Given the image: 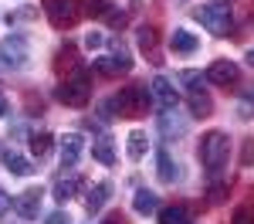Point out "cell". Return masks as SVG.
Here are the masks:
<instances>
[{
	"label": "cell",
	"instance_id": "obj_31",
	"mask_svg": "<svg viewBox=\"0 0 254 224\" xmlns=\"http://www.w3.org/2000/svg\"><path fill=\"white\" fill-rule=\"evenodd\" d=\"M68 221H71V218H68L64 211H55V214H48V218H44V224H68Z\"/></svg>",
	"mask_w": 254,
	"mask_h": 224
},
{
	"label": "cell",
	"instance_id": "obj_12",
	"mask_svg": "<svg viewBox=\"0 0 254 224\" xmlns=\"http://www.w3.org/2000/svg\"><path fill=\"white\" fill-rule=\"evenodd\" d=\"M170 48L176 55H193V51H200V38L187 27H173L170 31Z\"/></svg>",
	"mask_w": 254,
	"mask_h": 224
},
{
	"label": "cell",
	"instance_id": "obj_3",
	"mask_svg": "<svg viewBox=\"0 0 254 224\" xmlns=\"http://www.w3.org/2000/svg\"><path fill=\"white\" fill-rule=\"evenodd\" d=\"M109 102H112V109H119V116L136 119V116H146L149 112L153 92H149V85H122Z\"/></svg>",
	"mask_w": 254,
	"mask_h": 224
},
{
	"label": "cell",
	"instance_id": "obj_25",
	"mask_svg": "<svg viewBox=\"0 0 254 224\" xmlns=\"http://www.w3.org/2000/svg\"><path fill=\"white\" fill-rule=\"evenodd\" d=\"M180 81H187V92H203L207 75H200V72H193V68H187V72H180Z\"/></svg>",
	"mask_w": 254,
	"mask_h": 224
},
{
	"label": "cell",
	"instance_id": "obj_13",
	"mask_svg": "<svg viewBox=\"0 0 254 224\" xmlns=\"http://www.w3.org/2000/svg\"><path fill=\"white\" fill-rule=\"evenodd\" d=\"M109 201H112V180H98L95 187L88 190V197H85V211H88V214H98Z\"/></svg>",
	"mask_w": 254,
	"mask_h": 224
},
{
	"label": "cell",
	"instance_id": "obj_16",
	"mask_svg": "<svg viewBox=\"0 0 254 224\" xmlns=\"http://www.w3.org/2000/svg\"><path fill=\"white\" fill-rule=\"evenodd\" d=\"M132 211H136V214H159V197L153 190L139 187L136 194H132Z\"/></svg>",
	"mask_w": 254,
	"mask_h": 224
},
{
	"label": "cell",
	"instance_id": "obj_35",
	"mask_svg": "<svg viewBox=\"0 0 254 224\" xmlns=\"http://www.w3.org/2000/svg\"><path fill=\"white\" fill-rule=\"evenodd\" d=\"M248 65H251V68H254V48H251V51H248Z\"/></svg>",
	"mask_w": 254,
	"mask_h": 224
},
{
	"label": "cell",
	"instance_id": "obj_30",
	"mask_svg": "<svg viewBox=\"0 0 254 224\" xmlns=\"http://www.w3.org/2000/svg\"><path fill=\"white\" fill-rule=\"evenodd\" d=\"M102 44H105V34L102 31H88L85 34V48H102Z\"/></svg>",
	"mask_w": 254,
	"mask_h": 224
},
{
	"label": "cell",
	"instance_id": "obj_19",
	"mask_svg": "<svg viewBox=\"0 0 254 224\" xmlns=\"http://www.w3.org/2000/svg\"><path fill=\"white\" fill-rule=\"evenodd\" d=\"M78 190H81V180H78V177H61V180L55 183V190H51V197H55L58 204H68L75 194H78Z\"/></svg>",
	"mask_w": 254,
	"mask_h": 224
},
{
	"label": "cell",
	"instance_id": "obj_28",
	"mask_svg": "<svg viewBox=\"0 0 254 224\" xmlns=\"http://www.w3.org/2000/svg\"><path fill=\"white\" fill-rule=\"evenodd\" d=\"M231 221H234V224H254V207H251V204H241Z\"/></svg>",
	"mask_w": 254,
	"mask_h": 224
},
{
	"label": "cell",
	"instance_id": "obj_29",
	"mask_svg": "<svg viewBox=\"0 0 254 224\" xmlns=\"http://www.w3.org/2000/svg\"><path fill=\"white\" fill-rule=\"evenodd\" d=\"M27 17H34V7H20V10H14V14H7V24L14 27L17 20H27Z\"/></svg>",
	"mask_w": 254,
	"mask_h": 224
},
{
	"label": "cell",
	"instance_id": "obj_17",
	"mask_svg": "<svg viewBox=\"0 0 254 224\" xmlns=\"http://www.w3.org/2000/svg\"><path fill=\"white\" fill-rule=\"evenodd\" d=\"M159 224H193V214L183 204H170V207H159Z\"/></svg>",
	"mask_w": 254,
	"mask_h": 224
},
{
	"label": "cell",
	"instance_id": "obj_6",
	"mask_svg": "<svg viewBox=\"0 0 254 224\" xmlns=\"http://www.w3.org/2000/svg\"><path fill=\"white\" fill-rule=\"evenodd\" d=\"M41 7H44V17L51 20V27H58V31L71 27V24L81 17V3L78 0H44Z\"/></svg>",
	"mask_w": 254,
	"mask_h": 224
},
{
	"label": "cell",
	"instance_id": "obj_7",
	"mask_svg": "<svg viewBox=\"0 0 254 224\" xmlns=\"http://www.w3.org/2000/svg\"><path fill=\"white\" fill-rule=\"evenodd\" d=\"M207 81L210 85H220V88H231V85H237L241 81V68H237L231 58H217V61H210L207 65Z\"/></svg>",
	"mask_w": 254,
	"mask_h": 224
},
{
	"label": "cell",
	"instance_id": "obj_14",
	"mask_svg": "<svg viewBox=\"0 0 254 224\" xmlns=\"http://www.w3.org/2000/svg\"><path fill=\"white\" fill-rule=\"evenodd\" d=\"M156 177H159V183H176L180 180V166H176V160L170 156V149H159L156 153Z\"/></svg>",
	"mask_w": 254,
	"mask_h": 224
},
{
	"label": "cell",
	"instance_id": "obj_15",
	"mask_svg": "<svg viewBox=\"0 0 254 224\" xmlns=\"http://www.w3.org/2000/svg\"><path fill=\"white\" fill-rule=\"evenodd\" d=\"M159 133H163L166 140H180V136L187 133V122L176 116V109H170V112L159 116Z\"/></svg>",
	"mask_w": 254,
	"mask_h": 224
},
{
	"label": "cell",
	"instance_id": "obj_21",
	"mask_svg": "<svg viewBox=\"0 0 254 224\" xmlns=\"http://www.w3.org/2000/svg\"><path fill=\"white\" fill-rule=\"evenodd\" d=\"M136 41H139V51H142V55H146V58L149 61H159L156 55V31H153V27H139L136 31Z\"/></svg>",
	"mask_w": 254,
	"mask_h": 224
},
{
	"label": "cell",
	"instance_id": "obj_8",
	"mask_svg": "<svg viewBox=\"0 0 254 224\" xmlns=\"http://www.w3.org/2000/svg\"><path fill=\"white\" fill-rule=\"evenodd\" d=\"M149 92H153V102H156L163 112H170V109H176V105H180V92H176L173 78H166V75H153Z\"/></svg>",
	"mask_w": 254,
	"mask_h": 224
},
{
	"label": "cell",
	"instance_id": "obj_1",
	"mask_svg": "<svg viewBox=\"0 0 254 224\" xmlns=\"http://www.w3.org/2000/svg\"><path fill=\"white\" fill-rule=\"evenodd\" d=\"M227 156H231V136L224 129H210L207 136H200V163L207 170V180H224L227 170Z\"/></svg>",
	"mask_w": 254,
	"mask_h": 224
},
{
	"label": "cell",
	"instance_id": "obj_33",
	"mask_svg": "<svg viewBox=\"0 0 254 224\" xmlns=\"http://www.w3.org/2000/svg\"><path fill=\"white\" fill-rule=\"evenodd\" d=\"M102 224H126L122 214H109V218H102Z\"/></svg>",
	"mask_w": 254,
	"mask_h": 224
},
{
	"label": "cell",
	"instance_id": "obj_27",
	"mask_svg": "<svg viewBox=\"0 0 254 224\" xmlns=\"http://www.w3.org/2000/svg\"><path fill=\"white\" fill-rule=\"evenodd\" d=\"M85 10H88L92 17H109V14H112L105 0H85Z\"/></svg>",
	"mask_w": 254,
	"mask_h": 224
},
{
	"label": "cell",
	"instance_id": "obj_34",
	"mask_svg": "<svg viewBox=\"0 0 254 224\" xmlns=\"http://www.w3.org/2000/svg\"><path fill=\"white\" fill-rule=\"evenodd\" d=\"M7 112V99H3V92H0V116Z\"/></svg>",
	"mask_w": 254,
	"mask_h": 224
},
{
	"label": "cell",
	"instance_id": "obj_20",
	"mask_svg": "<svg viewBox=\"0 0 254 224\" xmlns=\"http://www.w3.org/2000/svg\"><path fill=\"white\" fill-rule=\"evenodd\" d=\"M3 163H7V170H10L14 177H31V173H34V163L27 160V156H20V153H14V149L3 153Z\"/></svg>",
	"mask_w": 254,
	"mask_h": 224
},
{
	"label": "cell",
	"instance_id": "obj_24",
	"mask_svg": "<svg viewBox=\"0 0 254 224\" xmlns=\"http://www.w3.org/2000/svg\"><path fill=\"white\" fill-rule=\"evenodd\" d=\"M51 149H55V136H51V133H34V136H31V153H34L38 160H44Z\"/></svg>",
	"mask_w": 254,
	"mask_h": 224
},
{
	"label": "cell",
	"instance_id": "obj_32",
	"mask_svg": "<svg viewBox=\"0 0 254 224\" xmlns=\"http://www.w3.org/2000/svg\"><path fill=\"white\" fill-rule=\"evenodd\" d=\"M10 207H14V201H10V194H3V190H0V218H3V214H7Z\"/></svg>",
	"mask_w": 254,
	"mask_h": 224
},
{
	"label": "cell",
	"instance_id": "obj_23",
	"mask_svg": "<svg viewBox=\"0 0 254 224\" xmlns=\"http://www.w3.org/2000/svg\"><path fill=\"white\" fill-rule=\"evenodd\" d=\"M92 156H95L102 166H112V163H116V149H112V140H109V136L95 140V143H92Z\"/></svg>",
	"mask_w": 254,
	"mask_h": 224
},
{
	"label": "cell",
	"instance_id": "obj_26",
	"mask_svg": "<svg viewBox=\"0 0 254 224\" xmlns=\"http://www.w3.org/2000/svg\"><path fill=\"white\" fill-rule=\"evenodd\" d=\"M237 116H241V119H251L254 116V88L244 92V99H241V105H237Z\"/></svg>",
	"mask_w": 254,
	"mask_h": 224
},
{
	"label": "cell",
	"instance_id": "obj_22",
	"mask_svg": "<svg viewBox=\"0 0 254 224\" xmlns=\"http://www.w3.org/2000/svg\"><path fill=\"white\" fill-rule=\"evenodd\" d=\"M190 112H193L196 119H207L210 112H214V102H210V95L207 92H190Z\"/></svg>",
	"mask_w": 254,
	"mask_h": 224
},
{
	"label": "cell",
	"instance_id": "obj_18",
	"mask_svg": "<svg viewBox=\"0 0 254 224\" xmlns=\"http://www.w3.org/2000/svg\"><path fill=\"white\" fill-rule=\"evenodd\" d=\"M146 149H149V136H146L142 129H132V133H129V143H126V156L132 163H139L146 156Z\"/></svg>",
	"mask_w": 254,
	"mask_h": 224
},
{
	"label": "cell",
	"instance_id": "obj_2",
	"mask_svg": "<svg viewBox=\"0 0 254 224\" xmlns=\"http://www.w3.org/2000/svg\"><path fill=\"white\" fill-rule=\"evenodd\" d=\"M55 99L64 102V105H71V109H85L88 99H92V72L78 65V68H71V75H64L61 85L55 88Z\"/></svg>",
	"mask_w": 254,
	"mask_h": 224
},
{
	"label": "cell",
	"instance_id": "obj_10",
	"mask_svg": "<svg viewBox=\"0 0 254 224\" xmlns=\"http://www.w3.org/2000/svg\"><path fill=\"white\" fill-rule=\"evenodd\" d=\"M41 197H44L41 187H27L24 194H17V197H14V211H17V218L34 221V218L41 214Z\"/></svg>",
	"mask_w": 254,
	"mask_h": 224
},
{
	"label": "cell",
	"instance_id": "obj_11",
	"mask_svg": "<svg viewBox=\"0 0 254 224\" xmlns=\"http://www.w3.org/2000/svg\"><path fill=\"white\" fill-rule=\"evenodd\" d=\"M58 153H61V166H75L85 153V136L81 133H64L58 143Z\"/></svg>",
	"mask_w": 254,
	"mask_h": 224
},
{
	"label": "cell",
	"instance_id": "obj_9",
	"mask_svg": "<svg viewBox=\"0 0 254 224\" xmlns=\"http://www.w3.org/2000/svg\"><path fill=\"white\" fill-rule=\"evenodd\" d=\"M95 72H102V75H126V72H132V58H129L126 48H116L112 55L95 58Z\"/></svg>",
	"mask_w": 254,
	"mask_h": 224
},
{
	"label": "cell",
	"instance_id": "obj_4",
	"mask_svg": "<svg viewBox=\"0 0 254 224\" xmlns=\"http://www.w3.org/2000/svg\"><path fill=\"white\" fill-rule=\"evenodd\" d=\"M193 17L200 20V24H203V31H210L214 38L231 34V27H234V14H231V3H227V0L200 3V7H193Z\"/></svg>",
	"mask_w": 254,
	"mask_h": 224
},
{
	"label": "cell",
	"instance_id": "obj_5",
	"mask_svg": "<svg viewBox=\"0 0 254 224\" xmlns=\"http://www.w3.org/2000/svg\"><path fill=\"white\" fill-rule=\"evenodd\" d=\"M31 61V44L24 34H10L0 41V72H20Z\"/></svg>",
	"mask_w": 254,
	"mask_h": 224
}]
</instances>
